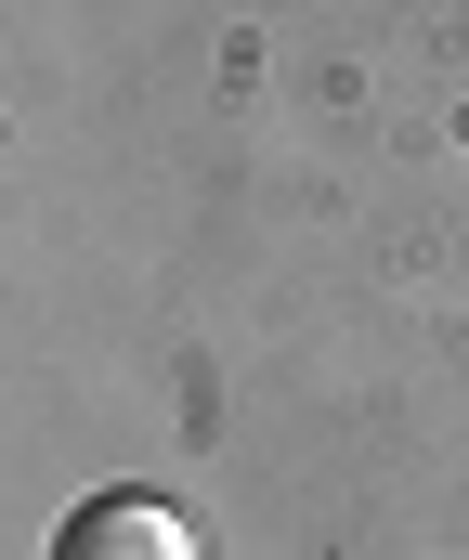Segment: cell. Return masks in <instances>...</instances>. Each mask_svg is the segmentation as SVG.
I'll list each match as a JSON object with an SVG mask.
<instances>
[{
    "label": "cell",
    "instance_id": "obj_1",
    "mask_svg": "<svg viewBox=\"0 0 469 560\" xmlns=\"http://www.w3.org/2000/svg\"><path fill=\"white\" fill-rule=\"evenodd\" d=\"M52 560H196V535H183V509H156V495H92V509L52 535Z\"/></svg>",
    "mask_w": 469,
    "mask_h": 560
}]
</instances>
